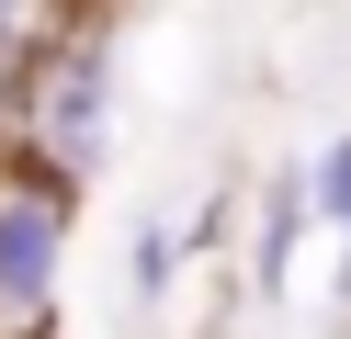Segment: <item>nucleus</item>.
Instances as JSON below:
<instances>
[{
  "label": "nucleus",
  "instance_id": "obj_1",
  "mask_svg": "<svg viewBox=\"0 0 351 339\" xmlns=\"http://www.w3.org/2000/svg\"><path fill=\"white\" fill-rule=\"evenodd\" d=\"M114 90H125V68H114V34L102 23H80L69 45H57L46 68H34L23 90H12V113H0V147H34L46 170H91L102 158V136H114Z\"/></svg>",
  "mask_w": 351,
  "mask_h": 339
},
{
  "label": "nucleus",
  "instance_id": "obj_2",
  "mask_svg": "<svg viewBox=\"0 0 351 339\" xmlns=\"http://www.w3.org/2000/svg\"><path fill=\"white\" fill-rule=\"evenodd\" d=\"M69 226H80V181L46 170L34 147H0V328H46L57 316Z\"/></svg>",
  "mask_w": 351,
  "mask_h": 339
},
{
  "label": "nucleus",
  "instance_id": "obj_3",
  "mask_svg": "<svg viewBox=\"0 0 351 339\" xmlns=\"http://www.w3.org/2000/svg\"><path fill=\"white\" fill-rule=\"evenodd\" d=\"M80 23H91V0H0V113H12V90H23Z\"/></svg>",
  "mask_w": 351,
  "mask_h": 339
},
{
  "label": "nucleus",
  "instance_id": "obj_4",
  "mask_svg": "<svg viewBox=\"0 0 351 339\" xmlns=\"http://www.w3.org/2000/svg\"><path fill=\"white\" fill-rule=\"evenodd\" d=\"M317 226V203H306V158L295 170H272V192H261V249H250V271H261V294H283V271H295V238Z\"/></svg>",
  "mask_w": 351,
  "mask_h": 339
},
{
  "label": "nucleus",
  "instance_id": "obj_5",
  "mask_svg": "<svg viewBox=\"0 0 351 339\" xmlns=\"http://www.w3.org/2000/svg\"><path fill=\"white\" fill-rule=\"evenodd\" d=\"M306 203H317V226H351V136H328L306 158Z\"/></svg>",
  "mask_w": 351,
  "mask_h": 339
},
{
  "label": "nucleus",
  "instance_id": "obj_6",
  "mask_svg": "<svg viewBox=\"0 0 351 339\" xmlns=\"http://www.w3.org/2000/svg\"><path fill=\"white\" fill-rule=\"evenodd\" d=\"M170 283H182V238L170 226H136V305H170Z\"/></svg>",
  "mask_w": 351,
  "mask_h": 339
},
{
  "label": "nucleus",
  "instance_id": "obj_7",
  "mask_svg": "<svg viewBox=\"0 0 351 339\" xmlns=\"http://www.w3.org/2000/svg\"><path fill=\"white\" fill-rule=\"evenodd\" d=\"M0 339H46V328H0Z\"/></svg>",
  "mask_w": 351,
  "mask_h": 339
},
{
  "label": "nucleus",
  "instance_id": "obj_8",
  "mask_svg": "<svg viewBox=\"0 0 351 339\" xmlns=\"http://www.w3.org/2000/svg\"><path fill=\"white\" fill-rule=\"evenodd\" d=\"M125 12H147V0H125Z\"/></svg>",
  "mask_w": 351,
  "mask_h": 339
}]
</instances>
